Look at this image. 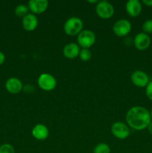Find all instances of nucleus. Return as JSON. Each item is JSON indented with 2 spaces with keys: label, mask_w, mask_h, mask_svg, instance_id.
<instances>
[{
  "label": "nucleus",
  "mask_w": 152,
  "mask_h": 153,
  "mask_svg": "<svg viewBox=\"0 0 152 153\" xmlns=\"http://www.w3.org/2000/svg\"><path fill=\"white\" fill-rule=\"evenodd\" d=\"M126 121L128 125L134 129L143 130L147 128L151 117L150 112L145 108L134 106L127 112Z\"/></svg>",
  "instance_id": "1"
},
{
  "label": "nucleus",
  "mask_w": 152,
  "mask_h": 153,
  "mask_svg": "<svg viewBox=\"0 0 152 153\" xmlns=\"http://www.w3.org/2000/svg\"><path fill=\"white\" fill-rule=\"evenodd\" d=\"M83 26V22L80 18L72 16L66 21L63 25V29L67 35L75 36L78 35L81 32Z\"/></svg>",
  "instance_id": "2"
},
{
  "label": "nucleus",
  "mask_w": 152,
  "mask_h": 153,
  "mask_svg": "<svg viewBox=\"0 0 152 153\" xmlns=\"http://www.w3.org/2000/svg\"><path fill=\"white\" fill-rule=\"evenodd\" d=\"M77 43L83 49H89L95 43V35L90 30H82L77 35Z\"/></svg>",
  "instance_id": "3"
},
{
  "label": "nucleus",
  "mask_w": 152,
  "mask_h": 153,
  "mask_svg": "<svg viewBox=\"0 0 152 153\" xmlns=\"http://www.w3.org/2000/svg\"><path fill=\"white\" fill-rule=\"evenodd\" d=\"M37 84L43 91H51L56 88L57 81L52 75L49 73H43L39 76Z\"/></svg>",
  "instance_id": "4"
},
{
  "label": "nucleus",
  "mask_w": 152,
  "mask_h": 153,
  "mask_svg": "<svg viewBox=\"0 0 152 153\" xmlns=\"http://www.w3.org/2000/svg\"><path fill=\"white\" fill-rule=\"evenodd\" d=\"M95 10L98 16L104 19H110L114 13V7L113 4L107 1H98L96 4Z\"/></svg>",
  "instance_id": "5"
},
{
  "label": "nucleus",
  "mask_w": 152,
  "mask_h": 153,
  "mask_svg": "<svg viewBox=\"0 0 152 153\" xmlns=\"http://www.w3.org/2000/svg\"><path fill=\"white\" fill-rule=\"evenodd\" d=\"M113 31L114 34L118 37H125L131 32V23L128 19H119L113 25Z\"/></svg>",
  "instance_id": "6"
},
{
  "label": "nucleus",
  "mask_w": 152,
  "mask_h": 153,
  "mask_svg": "<svg viewBox=\"0 0 152 153\" xmlns=\"http://www.w3.org/2000/svg\"><path fill=\"white\" fill-rule=\"evenodd\" d=\"M111 132L116 138L124 140L130 135V129L128 126L122 122H116L112 125Z\"/></svg>",
  "instance_id": "7"
},
{
  "label": "nucleus",
  "mask_w": 152,
  "mask_h": 153,
  "mask_svg": "<svg viewBox=\"0 0 152 153\" xmlns=\"http://www.w3.org/2000/svg\"><path fill=\"white\" fill-rule=\"evenodd\" d=\"M131 79L132 83L139 88H144L149 83L148 76L145 72L141 70H136L131 74Z\"/></svg>",
  "instance_id": "8"
},
{
  "label": "nucleus",
  "mask_w": 152,
  "mask_h": 153,
  "mask_svg": "<svg viewBox=\"0 0 152 153\" xmlns=\"http://www.w3.org/2000/svg\"><path fill=\"white\" fill-rule=\"evenodd\" d=\"M151 42V40L150 37L145 33L141 32L135 36L134 40V44L138 50L144 51L150 46Z\"/></svg>",
  "instance_id": "9"
},
{
  "label": "nucleus",
  "mask_w": 152,
  "mask_h": 153,
  "mask_svg": "<svg viewBox=\"0 0 152 153\" xmlns=\"http://www.w3.org/2000/svg\"><path fill=\"white\" fill-rule=\"evenodd\" d=\"M28 7L33 14H40L47 10L49 1L47 0H31L28 1Z\"/></svg>",
  "instance_id": "10"
},
{
  "label": "nucleus",
  "mask_w": 152,
  "mask_h": 153,
  "mask_svg": "<svg viewBox=\"0 0 152 153\" xmlns=\"http://www.w3.org/2000/svg\"><path fill=\"white\" fill-rule=\"evenodd\" d=\"M5 88L9 93L13 94H19L23 88L22 83L19 79L11 77L7 79L5 82Z\"/></svg>",
  "instance_id": "11"
},
{
  "label": "nucleus",
  "mask_w": 152,
  "mask_h": 153,
  "mask_svg": "<svg viewBox=\"0 0 152 153\" xmlns=\"http://www.w3.org/2000/svg\"><path fill=\"white\" fill-rule=\"evenodd\" d=\"M22 27L27 31H33L38 25V19L35 14L28 13L22 18Z\"/></svg>",
  "instance_id": "12"
},
{
  "label": "nucleus",
  "mask_w": 152,
  "mask_h": 153,
  "mask_svg": "<svg viewBox=\"0 0 152 153\" xmlns=\"http://www.w3.org/2000/svg\"><path fill=\"white\" fill-rule=\"evenodd\" d=\"M126 11L129 16L136 17L142 12V4L139 0H129L126 3Z\"/></svg>",
  "instance_id": "13"
},
{
  "label": "nucleus",
  "mask_w": 152,
  "mask_h": 153,
  "mask_svg": "<svg viewBox=\"0 0 152 153\" xmlns=\"http://www.w3.org/2000/svg\"><path fill=\"white\" fill-rule=\"evenodd\" d=\"M33 137L38 140H44L49 137V128L43 124H37L33 128L32 131Z\"/></svg>",
  "instance_id": "14"
},
{
  "label": "nucleus",
  "mask_w": 152,
  "mask_h": 153,
  "mask_svg": "<svg viewBox=\"0 0 152 153\" xmlns=\"http://www.w3.org/2000/svg\"><path fill=\"white\" fill-rule=\"evenodd\" d=\"M80 47L75 43H70L66 45L63 49V54L69 59H74L77 58L80 53Z\"/></svg>",
  "instance_id": "15"
},
{
  "label": "nucleus",
  "mask_w": 152,
  "mask_h": 153,
  "mask_svg": "<svg viewBox=\"0 0 152 153\" xmlns=\"http://www.w3.org/2000/svg\"><path fill=\"white\" fill-rule=\"evenodd\" d=\"M15 14L19 17H22L26 16L28 12V7L24 4H20L15 7Z\"/></svg>",
  "instance_id": "16"
},
{
  "label": "nucleus",
  "mask_w": 152,
  "mask_h": 153,
  "mask_svg": "<svg viewBox=\"0 0 152 153\" xmlns=\"http://www.w3.org/2000/svg\"><path fill=\"white\" fill-rule=\"evenodd\" d=\"M93 153H110V148L107 143H98L94 148Z\"/></svg>",
  "instance_id": "17"
},
{
  "label": "nucleus",
  "mask_w": 152,
  "mask_h": 153,
  "mask_svg": "<svg viewBox=\"0 0 152 153\" xmlns=\"http://www.w3.org/2000/svg\"><path fill=\"white\" fill-rule=\"evenodd\" d=\"M78 56L81 61H88L92 58V53L89 49H80Z\"/></svg>",
  "instance_id": "18"
},
{
  "label": "nucleus",
  "mask_w": 152,
  "mask_h": 153,
  "mask_svg": "<svg viewBox=\"0 0 152 153\" xmlns=\"http://www.w3.org/2000/svg\"><path fill=\"white\" fill-rule=\"evenodd\" d=\"M0 153H15L14 148L9 143H4L0 146Z\"/></svg>",
  "instance_id": "19"
},
{
  "label": "nucleus",
  "mask_w": 152,
  "mask_h": 153,
  "mask_svg": "<svg viewBox=\"0 0 152 153\" xmlns=\"http://www.w3.org/2000/svg\"><path fill=\"white\" fill-rule=\"evenodd\" d=\"M142 30L145 34L152 33V19H148L145 21L142 24Z\"/></svg>",
  "instance_id": "20"
},
{
  "label": "nucleus",
  "mask_w": 152,
  "mask_h": 153,
  "mask_svg": "<svg viewBox=\"0 0 152 153\" xmlns=\"http://www.w3.org/2000/svg\"><path fill=\"white\" fill-rule=\"evenodd\" d=\"M145 94L148 98L152 101V81L149 82L147 86L145 87Z\"/></svg>",
  "instance_id": "21"
},
{
  "label": "nucleus",
  "mask_w": 152,
  "mask_h": 153,
  "mask_svg": "<svg viewBox=\"0 0 152 153\" xmlns=\"http://www.w3.org/2000/svg\"><path fill=\"white\" fill-rule=\"evenodd\" d=\"M4 61H5V55L2 52L0 51V66L4 62Z\"/></svg>",
  "instance_id": "22"
},
{
  "label": "nucleus",
  "mask_w": 152,
  "mask_h": 153,
  "mask_svg": "<svg viewBox=\"0 0 152 153\" xmlns=\"http://www.w3.org/2000/svg\"><path fill=\"white\" fill-rule=\"evenodd\" d=\"M143 4L148 7H152V0H142Z\"/></svg>",
  "instance_id": "23"
},
{
  "label": "nucleus",
  "mask_w": 152,
  "mask_h": 153,
  "mask_svg": "<svg viewBox=\"0 0 152 153\" xmlns=\"http://www.w3.org/2000/svg\"><path fill=\"white\" fill-rule=\"evenodd\" d=\"M147 129H148V131L149 134H151L152 135V121H151V123H149V125L148 126Z\"/></svg>",
  "instance_id": "24"
},
{
  "label": "nucleus",
  "mask_w": 152,
  "mask_h": 153,
  "mask_svg": "<svg viewBox=\"0 0 152 153\" xmlns=\"http://www.w3.org/2000/svg\"><path fill=\"white\" fill-rule=\"evenodd\" d=\"M87 2H89V3H98V1H96V0H95V1H87Z\"/></svg>",
  "instance_id": "25"
},
{
  "label": "nucleus",
  "mask_w": 152,
  "mask_h": 153,
  "mask_svg": "<svg viewBox=\"0 0 152 153\" xmlns=\"http://www.w3.org/2000/svg\"><path fill=\"white\" fill-rule=\"evenodd\" d=\"M150 114H151V120H152V109H151V111Z\"/></svg>",
  "instance_id": "26"
}]
</instances>
